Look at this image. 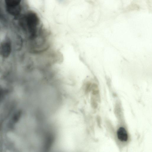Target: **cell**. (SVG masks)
I'll return each instance as SVG.
<instances>
[{"label":"cell","instance_id":"3957f363","mask_svg":"<svg viewBox=\"0 0 152 152\" xmlns=\"http://www.w3.org/2000/svg\"><path fill=\"white\" fill-rule=\"evenodd\" d=\"M7 12L10 14L16 16L19 14L21 11L20 6L15 7H6Z\"/></svg>","mask_w":152,"mask_h":152},{"label":"cell","instance_id":"6da1fadb","mask_svg":"<svg viewBox=\"0 0 152 152\" xmlns=\"http://www.w3.org/2000/svg\"><path fill=\"white\" fill-rule=\"evenodd\" d=\"M11 50V44L8 42L3 43L0 47V53L4 57H7L9 56Z\"/></svg>","mask_w":152,"mask_h":152},{"label":"cell","instance_id":"7a4b0ae2","mask_svg":"<svg viewBox=\"0 0 152 152\" xmlns=\"http://www.w3.org/2000/svg\"><path fill=\"white\" fill-rule=\"evenodd\" d=\"M118 139L121 141L126 142L128 139V135L125 128L123 127L119 128L117 131Z\"/></svg>","mask_w":152,"mask_h":152},{"label":"cell","instance_id":"277c9868","mask_svg":"<svg viewBox=\"0 0 152 152\" xmlns=\"http://www.w3.org/2000/svg\"><path fill=\"white\" fill-rule=\"evenodd\" d=\"M6 7H12L20 5L21 0H4Z\"/></svg>","mask_w":152,"mask_h":152},{"label":"cell","instance_id":"5b68a950","mask_svg":"<svg viewBox=\"0 0 152 152\" xmlns=\"http://www.w3.org/2000/svg\"><path fill=\"white\" fill-rule=\"evenodd\" d=\"M91 89L93 95L96 96L98 99H99V92L97 85L95 83L92 85Z\"/></svg>","mask_w":152,"mask_h":152},{"label":"cell","instance_id":"8992f818","mask_svg":"<svg viewBox=\"0 0 152 152\" xmlns=\"http://www.w3.org/2000/svg\"><path fill=\"white\" fill-rule=\"evenodd\" d=\"M91 102L92 106L94 108L96 109L97 107V103L96 100L93 97L91 98Z\"/></svg>","mask_w":152,"mask_h":152},{"label":"cell","instance_id":"52a82bcc","mask_svg":"<svg viewBox=\"0 0 152 152\" xmlns=\"http://www.w3.org/2000/svg\"><path fill=\"white\" fill-rule=\"evenodd\" d=\"M97 122L99 126H101V119L99 116L97 117Z\"/></svg>","mask_w":152,"mask_h":152},{"label":"cell","instance_id":"ba28073f","mask_svg":"<svg viewBox=\"0 0 152 152\" xmlns=\"http://www.w3.org/2000/svg\"><path fill=\"white\" fill-rule=\"evenodd\" d=\"M2 95L1 93L0 92V102L2 98Z\"/></svg>","mask_w":152,"mask_h":152}]
</instances>
